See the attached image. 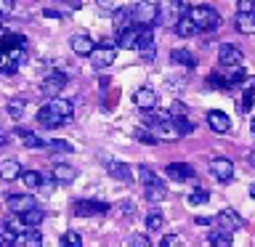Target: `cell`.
<instances>
[{
    "mask_svg": "<svg viewBox=\"0 0 255 247\" xmlns=\"http://www.w3.org/2000/svg\"><path fill=\"white\" fill-rule=\"evenodd\" d=\"M27 59V48L21 45H8L0 40V75H13L16 69Z\"/></svg>",
    "mask_w": 255,
    "mask_h": 247,
    "instance_id": "6da1fadb",
    "label": "cell"
},
{
    "mask_svg": "<svg viewBox=\"0 0 255 247\" xmlns=\"http://www.w3.org/2000/svg\"><path fill=\"white\" fill-rule=\"evenodd\" d=\"M149 127L154 130L157 135V141H178L181 138V130H178V125H175V120L170 112H162V115H157L154 120L149 123Z\"/></svg>",
    "mask_w": 255,
    "mask_h": 247,
    "instance_id": "7a4b0ae2",
    "label": "cell"
},
{
    "mask_svg": "<svg viewBox=\"0 0 255 247\" xmlns=\"http://www.w3.org/2000/svg\"><path fill=\"white\" fill-rule=\"evenodd\" d=\"M186 13L194 19V24L199 27V32H213V29L221 27V16H218V11H215V8H210V5H191Z\"/></svg>",
    "mask_w": 255,
    "mask_h": 247,
    "instance_id": "3957f363",
    "label": "cell"
},
{
    "mask_svg": "<svg viewBox=\"0 0 255 247\" xmlns=\"http://www.w3.org/2000/svg\"><path fill=\"white\" fill-rule=\"evenodd\" d=\"M159 16H157V24H165V27H175V21L181 19L183 13L189 11V3L186 0H159Z\"/></svg>",
    "mask_w": 255,
    "mask_h": 247,
    "instance_id": "277c9868",
    "label": "cell"
},
{
    "mask_svg": "<svg viewBox=\"0 0 255 247\" xmlns=\"http://www.w3.org/2000/svg\"><path fill=\"white\" fill-rule=\"evenodd\" d=\"M130 13H133V24H138V27H154L159 8L154 3H149V0H141L138 5L130 8Z\"/></svg>",
    "mask_w": 255,
    "mask_h": 247,
    "instance_id": "5b68a950",
    "label": "cell"
},
{
    "mask_svg": "<svg viewBox=\"0 0 255 247\" xmlns=\"http://www.w3.org/2000/svg\"><path fill=\"white\" fill-rule=\"evenodd\" d=\"M117 48L115 43H99L93 48V53H91V64H93V69H107L112 61L117 59Z\"/></svg>",
    "mask_w": 255,
    "mask_h": 247,
    "instance_id": "8992f818",
    "label": "cell"
},
{
    "mask_svg": "<svg viewBox=\"0 0 255 247\" xmlns=\"http://www.w3.org/2000/svg\"><path fill=\"white\" fill-rule=\"evenodd\" d=\"M72 213L80 215V218H91V215H107L109 205L107 202H96V199H77L72 205Z\"/></svg>",
    "mask_w": 255,
    "mask_h": 247,
    "instance_id": "52a82bcc",
    "label": "cell"
},
{
    "mask_svg": "<svg viewBox=\"0 0 255 247\" xmlns=\"http://www.w3.org/2000/svg\"><path fill=\"white\" fill-rule=\"evenodd\" d=\"M69 117H64L61 112H56L51 104H45V107H40L37 109V123L43 125V127H48V130H53V127H61L64 123H67Z\"/></svg>",
    "mask_w": 255,
    "mask_h": 247,
    "instance_id": "ba28073f",
    "label": "cell"
},
{
    "mask_svg": "<svg viewBox=\"0 0 255 247\" xmlns=\"http://www.w3.org/2000/svg\"><path fill=\"white\" fill-rule=\"evenodd\" d=\"M64 85H67V75H64V72H51V75L40 83V93L48 96V99H53V96H59L64 91Z\"/></svg>",
    "mask_w": 255,
    "mask_h": 247,
    "instance_id": "9c48e42d",
    "label": "cell"
},
{
    "mask_svg": "<svg viewBox=\"0 0 255 247\" xmlns=\"http://www.w3.org/2000/svg\"><path fill=\"white\" fill-rule=\"evenodd\" d=\"M210 173H213L215 181L226 183V181L234 178V162H231L229 157H215V159H210Z\"/></svg>",
    "mask_w": 255,
    "mask_h": 247,
    "instance_id": "30bf717a",
    "label": "cell"
},
{
    "mask_svg": "<svg viewBox=\"0 0 255 247\" xmlns=\"http://www.w3.org/2000/svg\"><path fill=\"white\" fill-rule=\"evenodd\" d=\"M215 223H218L223 231H237V229H242V226H245L242 215H237V210H231V207H226L223 213L215 215Z\"/></svg>",
    "mask_w": 255,
    "mask_h": 247,
    "instance_id": "8fae6325",
    "label": "cell"
},
{
    "mask_svg": "<svg viewBox=\"0 0 255 247\" xmlns=\"http://www.w3.org/2000/svg\"><path fill=\"white\" fill-rule=\"evenodd\" d=\"M218 61H221V67H234V64H245V56H242V51H239L237 45L223 43L218 48Z\"/></svg>",
    "mask_w": 255,
    "mask_h": 247,
    "instance_id": "7c38bea8",
    "label": "cell"
},
{
    "mask_svg": "<svg viewBox=\"0 0 255 247\" xmlns=\"http://www.w3.org/2000/svg\"><path fill=\"white\" fill-rule=\"evenodd\" d=\"M133 104L141 112H154L157 109V93L151 91V88H138V91L133 93Z\"/></svg>",
    "mask_w": 255,
    "mask_h": 247,
    "instance_id": "4fadbf2b",
    "label": "cell"
},
{
    "mask_svg": "<svg viewBox=\"0 0 255 247\" xmlns=\"http://www.w3.org/2000/svg\"><path fill=\"white\" fill-rule=\"evenodd\" d=\"M5 205H8V210H11L13 215H21V213H27L29 207H35V197L32 194H11L5 199Z\"/></svg>",
    "mask_w": 255,
    "mask_h": 247,
    "instance_id": "5bb4252c",
    "label": "cell"
},
{
    "mask_svg": "<svg viewBox=\"0 0 255 247\" xmlns=\"http://www.w3.org/2000/svg\"><path fill=\"white\" fill-rule=\"evenodd\" d=\"M21 226L24 223H16V221H0V247L16 245V237H19Z\"/></svg>",
    "mask_w": 255,
    "mask_h": 247,
    "instance_id": "9a60e30c",
    "label": "cell"
},
{
    "mask_svg": "<svg viewBox=\"0 0 255 247\" xmlns=\"http://www.w3.org/2000/svg\"><path fill=\"white\" fill-rule=\"evenodd\" d=\"M96 45H99V43H96L93 37H88V35H72V37H69V48H72L77 56H91Z\"/></svg>",
    "mask_w": 255,
    "mask_h": 247,
    "instance_id": "2e32d148",
    "label": "cell"
},
{
    "mask_svg": "<svg viewBox=\"0 0 255 247\" xmlns=\"http://www.w3.org/2000/svg\"><path fill=\"white\" fill-rule=\"evenodd\" d=\"M165 170H167V175H170V178H175V181H191V178L197 175V170H194L189 162H170Z\"/></svg>",
    "mask_w": 255,
    "mask_h": 247,
    "instance_id": "e0dca14e",
    "label": "cell"
},
{
    "mask_svg": "<svg viewBox=\"0 0 255 247\" xmlns=\"http://www.w3.org/2000/svg\"><path fill=\"white\" fill-rule=\"evenodd\" d=\"M138 32L141 27L138 24H130L128 29L120 32V40H117V45L123 48V51H133V48H138Z\"/></svg>",
    "mask_w": 255,
    "mask_h": 247,
    "instance_id": "ac0fdd59",
    "label": "cell"
},
{
    "mask_svg": "<svg viewBox=\"0 0 255 247\" xmlns=\"http://www.w3.org/2000/svg\"><path fill=\"white\" fill-rule=\"evenodd\" d=\"M207 125H210L213 133H226L229 127H231V120L223 115V112L213 109V112H207Z\"/></svg>",
    "mask_w": 255,
    "mask_h": 247,
    "instance_id": "d6986e66",
    "label": "cell"
},
{
    "mask_svg": "<svg viewBox=\"0 0 255 247\" xmlns=\"http://www.w3.org/2000/svg\"><path fill=\"white\" fill-rule=\"evenodd\" d=\"M51 178L53 183H72L77 178V167H72V165H53V170H51Z\"/></svg>",
    "mask_w": 255,
    "mask_h": 247,
    "instance_id": "ffe728a7",
    "label": "cell"
},
{
    "mask_svg": "<svg viewBox=\"0 0 255 247\" xmlns=\"http://www.w3.org/2000/svg\"><path fill=\"white\" fill-rule=\"evenodd\" d=\"M234 24L242 35H255V11H237Z\"/></svg>",
    "mask_w": 255,
    "mask_h": 247,
    "instance_id": "44dd1931",
    "label": "cell"
},
{
    "mask_svg": "<svg viewBox=\"0 0 255 247\" xmlns=\"http://www.w3.org/2000/svg\"><path fill=\"white\" fill-rule=\"evenodd\" d=\"M21 173L24 170L16 159H0V181H16Z\"/></svg>",
    "mask_w": 255,
    "mask_h": 247,
    "instance_id": "7402d4cb",
    "label": "cell"
},
{
    "mask_svg": "<svg viewBox=\"0 0 255 247\" xmlns=\"http://www.w3.org/2000/svg\"><path fill=\"white\" fill-rule=\"evenodd\" d=\"M16 245H21V247H37V245H43V234L35 231V226H27V231H19Z\"/></svg>",
    "mask_w": 255,
    "mask_h": 247,
    "instance_id": "603a6c76",
    "label": "cell"
},
{
    "mask_svg": "<svg viewBox=\"0 0 255 247\" xmlns=\"http://www.w3.org/2000/svg\"><path fill=\"white\" fill-rule=\"evenodd\" d=\"M107 170H109L112 178H117V181H130L133 178L130 167H128L125 162H117V159H107Z\"/></svg>",
    "mask_w": 255,
    "mask_h": 247,
    "instance_id": "cb8c5ba5",
    "label": "cell"
},
{
    "mask_svg": "<svg viewBox=\"0 0 255 247\" xmlns=\"http://www.w3.org/2000/svg\"><path fill=\"white\" fill-rule=\"evenodd\" d=\"M170 61H173V64H181V67H189V69L197 67L194 53H189L186 48H173V51H170Z\"/></svg>",
    "mask_w": 255,
    "mask_h": 247,
    "instance_id": "d4e9b609",
    "label": "cell"
},
{
    "mask_svg": "<svg viewBox=\"0 0 255 247\" xmlns=\"http://www.w3.org/2000/svg\"><path fill=\"white\" fill-rule=\"evenodd\" d=\"M175 32H178L181 37H191V35H197L199 32V27L194 24V19H191L189 13H183L178 21H175Z\"/></svg>",
    "mask_w": 255,
    "mask_h": 247,
    "instance_id": "484cf974",
    "label": "cell"
},
{
    "mask_svg": "<svg viewBox=\"0 0 255 247\" xmlns=\"http://www.w3.org/2000/svg\"><path fill=\"white\" fill-rule=\"evenodd\" d=\"M146 191H143V194H146V199L151 205H157V202H162V199L167 197V189H165V183L162 181H157V183H149V186H143Z\"/></svg>",
    "mask_w": 255,
    "mask_h": 247,
    "instance_id": "4316f807",
    "label": "cell"
},
{
    "mask_svg": "<svg viewBox=\"0 0 255 247\" xmlns=\"http://www.w3.org/2000/svg\"><path fill=\"white\" fill-rule=\"evenodd\" d=\"M16 133H19V138H21V143L27 149H45L48 146V143L40 138L37 133H32V130H16Z\"/></svg>",
    "mask_w": 255,
    "mask_h": 247,
    "instance_id": "83f0119b",
    "label": "cell"
},
{
    "mask_svg": "<svg viewBox=\"0 0 255 247\" xmlns=\"http://www.w3.org/2000/svg\"><path fill=\"white\" fill-rule=\"evenodd\" d=\"M21 181H24V186H27V189H43V186H48V181L37 170H24Z\"/></svg>",
    "mask_w": 255,
    "mask_h": 247,
    "instance_id": "f1b7e54d",
    "label": "cell"
},
{
    "mask_svg": "<svg viewBox=\"0 0 255 247\" xmlns=\"http://www.w3.org/2000/svg\"><path fill=\"white\" fill-rule=\"evenodd\" d=\"M19 218H21L24 226H37V223H43V218H45V210H40V207L35 205V207H29L27 213H21Z\"/></svg>",
    "mask_w": 255,
    "mask_h": 247,
    "instance_id": "f546056e",
    "label": "cell"
},
{
    "mask_svg": "<svg viewBox=\"0 0 255 247\" xmlns=\"http://www.w3.org/2000/svg\"><path fill=\"white\" fill-rule=\"evenodd\" d=\"M130 21H133L130 8H117V11H115V29H117V32L128 29V27H130Z\"/></svg>",
    "mask_w": 255,
    "mask_h": 247,
    "instance_id": "4dcf8cb0",
    "label": "cell"
},
{
    "mask_svg": "<svg viewBox=\"0 0 255 247\" xmlns=\"http://www.w3.org/2000/svg\"><path fill=\"white\" fill-rule=\"evenodd\" d=\"M48 104H51L56 112H61L64 117H72V115H75V101H67V99H59V96H53V99L48 101Z\"/></svg>",
    "mask_w": 255,
    "mask_h": 247,
    "instance_id": "1f68e13d",
    "label": "cell"
},
{
    "mask_svg": "<svg viewBox=\"0 0 255 247\" xmlns=\"http://www.w3.org/2000/svg\"><path fill=\"white\" fill-rule=\"evenodd\" d=\"M253 101H255V80H250V85H247V91L242 96V101H239V112L247 115V112H253Z\"/></svg>",
    "mask_w": 255,
    "mask_h": 247,
    "instance_id": "d6a6232c",
    "label": "cell"
},
{
    "mask_svg": "<svg viewBox=\"0 0 255 247\" xmlns=\"http://www.w3.org/2000/svg\"><path fill=\"white\" fill-rule=\"evenodd\" d=\"M231 231H223V229H218V231H210V245H215V247H231Z\"/></svg>",
    "mask_w": 255,
    "mask_h": 247,
    "instance_id": "836d02e7",
    "label": "cell"
},
{
    "mask_svg": "<svg viewBox=\"0 0 255 247\" xmlns=\"http://www.w3.org/2000/svg\"><path fill=\"white\" fill-rule=\"evenodd\" d=\"M245 80V69L242 64H234V67H226V83L234 85V83H242Z\"/></svg>",
    "mask_w": 255,
    "mask_h": 247,
    "instance_id": "e575fe53",
    "label": "cell"
},
{
    "mask_svg": "<svg viewBox=\"0 0 255 247\" xmlns=\"http://www.w3.org/2000/svg\"><path fill=\"white\" fill-rule=\"evenodd\" d=\"M154 45V29L151 27H141L138 32V51H143V48Z\"/></svg>",
    "mask_w": 255,
    "mask_h": 247,
    "instance_id": "d590c367",
    "label": "cell"
},
{
    "mask_svg": "<svg viewBox=\"0 0 255 247\" xmlns=\"http://www.w3.org/2000/svg\"><path fill=\"white\" fill-rule=\"evenodd\" d=\"M8 115H11L13 120H19L21 115H24V109H27V101H24V99H13V101H8Z\"/></svg>",
    "mask_w": 255,
    "mask_h": 247,
    "instance_id": "8d00e7d4",
    "label": "cell"
},
{
    "mask_svg": "<svg viewBox=\"0 0 255 247\" xmlns=\"http://www.w3.org/2000/svg\"><path fill=\"white\" fill-rule=\"evenodd\" d=\"M162 213H159V210H151L149 215H146V229L149 231H159V229H162Z\"/></svg>",
    "mask_w": 255,
    "mask_h": 247,
    "instance_id": "74e56055",
    "label": "cell"
},
{
    "mask_svg": "<svg viewBox=\"0 0 255 247\" xmlns=\"http://www.w3.org/2000/svg\"><path fill=\"white\" fill-rule=\"evenodd\" d=\"M173 120H175V125H178V130H181L183 135H189V133H194V123H191V120H189L186 115H175Z\"/></svg>",
    "mask_w": 255,
    "mask_h": 247,
    "instance_id": "f35d334b",
    "label": "cell"
},
{
    "mask_svg": "<svg viewBox=\"0 0 255 247\" xmlns=\"http://www.w3.org/2000/svg\"><path fill=\"white\" fill-rule=\"evenodd\" d=\"M138 181L143 183V186H149V183H157L159 181V175L154 173V170H149V167H138Z\"/></svg>",
    "mask_w": 255,
    "mask_h": 247,
    "instance_id": "ab89813d",
    "label": "cell"
},
{
    "mask_svg": "<svg viewBox=\"0 0 255 247\" xmlns=\"http://www.w3.org/2000/svg\"><path fill=\"white\" fill-rule=\"evenodd\" d=\"M207 199H210V194H207L205 189H194V191L189 194V205H205Z\"/></svg>",
    "mask_w": 255,
    "mask_h": 247,
    "instance_id": "60d3db41",
    "label": "cell"
},
{
    "mask_svg": "<svg viewBox=\"0 0 255 247\" xmlns=\"http://www.w3.org/2000/svg\"><path fill=\"white\" fill-rule=\"evenodd\" d=\"M61 245H67V247H80V245H83V237H80L77 231H67V234L61 237Z\"/></svg>",
    "mask_w": 255,
    "mask_h": 247,
    "instance_id": "b9f144b4",
    "label": "cell"
},
{
    "mask_svg": "<svg viewBox=\"0 0 255 247\" xmlns=\"http://www.w3.org/2000/svg\"><path fill=\"white\" fill-rule=\"evenodd\" d=\"M48 149H53V151H64V154H69V151H75V146H72L69 141H61V138H56L48 143Z\"/></svg>",
    "mask_w": 255,
    "mask_h": 247,
    "instance_id": "7bdbcfd3",
    "label": "cell"
},
{
    "mask_svg": "<svg viewBox=\"0 0 255 247\" xmlns=\"http://www.w3.org/2000/svg\"><path fill=\"white\" fill-rule=\"evenodd\" d=\"M210 85H213V88H218V91H226V88H229L226 77H221L218 72H213V75H210Z\"/></svg>",
    "mask_w": 255,
    "mask_h": 247,
    "instance_id": "ee69618b",
    "label": "cell"
},
{
    "mask_svg": "<svg viewBox=\"0 0 255 247\" xmlns=\"http://www.w3.org/2000/svg\"><path fill=\"white\" fill-rule=\"evenodd\" d=\"M130 245H133V247H149L151 242H149V237H143V234H135V237H130Z\"/></svg>",
    "mask_w": 255,
    "mask_h": 247,
    "instance_id": "f6af8a7d",
    "label": "cell"
},
{
    "mask_svg": "<svg viewBox=\"0 0 255 247\" xmlns=\"http://www.w3.org/2000/svg\"><path fill=\"white\" fill-rule=\"evenodd\" d=\"M237 11H255V0H239Z\"/></svg>",
    "mask_w": 255,
    "mask_h": 247,
    "instance_id": "bcb514c9",
    "label": "cell"
},
{
    "mask_svg": "<svg viewBox=\"0 0 255 247\" xmlns=\"http://www.w3.org/2000/svg\"><path fill=\"white\" fill-rule=\"evenodd\" d=\"M162 245H165V247H175V245H181V237L167 234V237H162Z\"/></svg>",
    "mask_w": 255,
    "mask_h": 247,
    "instance_id": "7dc6e473",
    "label": "cell"
},
{
    "mask_svg": "<svg viewBox=\"0 0 255 247\" xmlns=\"http://www.w3.org/2000/svg\"><path fill=\"white\" fill-rule=\"evenodd\" d=\"M11 11H13V0H0V16H5Z\"/></svg>",
    "mask_w": 255,
    "mask_h": 247,
    "instance_id": "c3c4849f",
    "label": "cell"
},
{
    "mask_svg": "<svg viewBox=\"0 0 255 247\" xmlns=\"http://www.w3.org/2000/svg\"><path fill=\"white\" fill-rule=\"evenodd\" d=\"M213 221H215V218H210V215H197V218H194L197 226H210Z\"/></svg>",
    "mask_w": 255,
    "mask_h": 247,
    "instance_id": "681fc988",
    "label": "cell"
},
{
    "mask_svg": "<svg viewBox=\"0 0 255 247\" xmlns=\"http://www.w3.org/2000/svg\"><path fill=\"white\" fill-rule=\"evenodd\" d=\"M141 56H143V61H154V45L143 48V51H141Z\"/></svg>",
    "mask_w": 255,
    "mask_h": 247,
    "instance_id": "f907efd6",
    "label": "cell"
},
{
    "mask_svg": "<svg viewBox=\"0 0 255 247\" xmlns=\"http://www.w3.org/2000/svg\"><path fill=\"white\" fill-rule=\"evenodd\" d=\"M120 213H123V215H133V202H123V205H120Z\"/></svg>",
    "mask_w": 255,
    "mask_h": 247,
    "instance_id": "816d5d0a",
    "label": "cell"
},
{
    "mask_svg": "<svg viewBox=\"0 0 255 247\" xmlns=\"http://www.w3.org/2000/svg\"><path fill=\"white\" fill-rule=\"evenodd\" d=\"M170 115H173V117H175V115H186V107H183V104H173Z\"/></svg>",
    "mask_w": 255,
    "mask_h": 247,
    "instance_id": "f5cc1de1",
    "label": "cell"
},
{
    "mask_svg": "<svg viewBox=\"0 0 255 247\" xmlns=\"http://www.w3.org/2000/svg\"><path fill=\"white\" fill-rule=\"evenodd\" d=\"M96 3H99L101 8H112V5H115V0H96Z\"/></svg>",
    "mask_w": 255,
    "mask_h": 247,
    "instance_id": "db71d44e",
    "label": "cell"
},
{
    "mask_svg": "<svg viewBox=\"0 0 255 247\" xmlns=\"http://www.w3.org/2000/svg\"><path fill=\"white\" fill-rule=\"evenodd\" d=\"M250 165L255 167V151H250Z\"/></svg>",
    "mask_w": 255,
    "mask_h": 247,
    "instance_id": "11a10c76",
    "label": "cell"
},
{
    "mask_svg": "<svg viewBox=\"0 0 255 247\" xmlns=\"http://www.w3.org/2000/svg\"><path fill=\"white\" fill-rule=\"evenodd\" d=\"M250 197L255 199V183H253V186H250Z\"/></svg>",
    "mask_w": 255,
    "mask_h": 247,
    "instance_id": "9f6ffc18",
    "label": "cell"
},
{
    "mask_svg": "<svg viewBox=\"0 0 255 247\" xmlns=\"http://www.w3.org/2000/svg\"><path fill=\"white\" fill-rule=\"evenodd\" d=\"M250 127H253V138H255V117H253V123H250Z\"/></svg>",
    "mask_w": 255,
    "mask_h": 247,
    "instance_id": "6f0895ef",
    "label": "cell"
}]
</instances>
